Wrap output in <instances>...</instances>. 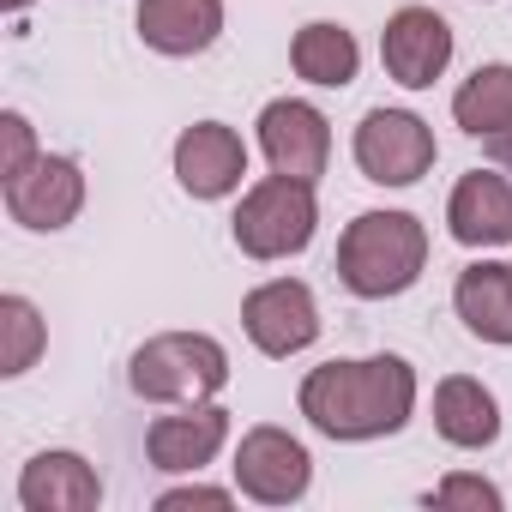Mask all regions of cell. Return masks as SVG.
<instances>
[{"label": "cell", "mask_w": 512, "mask_h": 512, "mask_svg": "<svg viewBox=\"0 0 512 512\" xmlns=\"http://www.w3.org/2000/svg\"><path fill=\"white\" fill-rule=\"evenodd\" d=\"M416 410V368L404 356L326 362L302 380V416L326 440H380L398 434Z\"/></svg>", "instance_id": "6da1fadb"}, {"label": "cell", "mask_w": 512, "mask_h": 512, "mask_svg": "<svg viewBox=\"0 0 512 512\" xmlns=\"http://www.w3.org/2000/svg\"><path fill=\"white\" fill-rule=\"evenodd\" d=\"M428 266V229L410 211H362L338 241V278L362 302L404 296Z\"/></svg>", "instance_id": "7a4b0ae2"}, {"label": "cell", "mask_w": 512, "mask_h": 512, "mask_svg": "<svg viewBox=\"0 0 512 512\" xmlns=\"http://www.w3.org/2000/svg\"><path fill=\"white\" fill-rule=\"evenodd\" d=\"M314 223H320V199H314V181H296V175H266L253 181L229 217L235 229V247L247 260H290L314 241Z\"/></svg>", "instance_id": "3957f363"}, {"label": "cell", "mask_w": 512, "mask_h": 512, "mask_svg": "<svg viewBox=\"0 0 512 512\" xmlns=\"http://www.w3.org/2000/svg\"><path fill=\"white\" fill-rule=\"evenodd\" d=\"M127 380L151 404H205L211 392H223L229 356L205 332H163V338H151V344L133 350Z\"/></svg>", "instance_id": "277c9868"}, {"label": "cell", "mask_w": 512, "mask_h": 512, "mask_svg": "<svg viewBox=\"0 0 512 512\" xmlns=\"http://www.w3.org/2000/svg\"><path fill=\"white\" fill-rule=\"evenodd\" d=\"M356 163L380 187H410L434 169V133L410 109H368L356 127Z\"/></svg>", "instance_id": "5b68a950"}, {"label": "cell", "mask_w": 512, "mask_h": 512, "mask_svg": "<svg viewBox=\"0 0 512 512\" xmlns=\"http://www.w3.org/2000/svg\"><path fill=\"white\" fill-rule=\"evenodd\" d=\"M314 482V458L296 434L284 428H247L235 446V488L260 506H290Z\"/></svg>", "instance_id": "8992f818"}, {"label": "cell", "mask_w": 512, "mask_h": 512, "mask_svg": "<svg viewBox=\"0 0 512 512\" xmlns=\"http://www.w3.org/2000/svg\"><path fill=\"white\" fill-rule=\"evenodd\" d=\"M260 151L272 163V175H296V181H320L332 163V127L314 103L302 97H278L260 109Z\"/></svg>", "instance_id": "52a82bcc"}, {"label": "cell", "mask_w": 512, "mask_h": 512, "mask_svg": "<svg viewBox=\"0 0 512 512\" xmlns=\"http://www.w3.org/2000/svg\"><path fill=\"white\" fill-rule=\"evenodd\" d=\"M241 326L253 338L260 356H296L320 338V308H314V290L296 284V278H272L260 290H247L241 302Z\"/></svg>", "instance_id": "ba28073f"}, {"label": "cell", "mask_w": 512, "mask_h": 512, "mask_svg": "<svg viewBox=\"0 0 512 512\" xmlns=\"http://www.w3.org/2000/svg\"><path fill=\"white\" fill-rule=\"evenodd\" d=\"M380 61L404 91H428L452 67V25L434 7H404L380 31Z\"/></svg>", "instance_id": "9c48e42d"}, {"label": "cell", "mask_w": 512, "mask_h": 512, "mask_svg": "<svg viewBox=\"0 0 512 512\" xmlns=\"http://www.w3.org/2000/svg\"><path fill=\"white\" fill-rule=\"evenodd\" d=\"M79 205H85V175H79L73 157H49L43 151L25 175L7 181V211L25 229H67L79 217Z\"/></svg>", "instance_id": "30bf717a"}, {"label": "cell", "mask_w": 512, "mask_h": 512, "mask_svg": "<svg viewBox=\"0 0 512 512\" xmlns=\"http://www.w3.org/2000/svg\"><path fill=\"white\" fill-rule=\"evenodd\" d=\"M247 175V145L235 127L223 121H199L175 139V181L193 193V199H223L235 193Z\"/></svg>", "instance_id": "8fae6325"}, {"label": "cell", "mask_w": 512, "mask_h": 512, "mask_svg": "<svg viewBox=\"0 0 512 512\" xmlns=\"http://www.w3.org/2000/svg\"><path fill=\"white\" fill-rule=\"evenodd\" d=\"M446 229L458 247H506L512 241V181L494 169H470L446 199Z\"/></svg>", "instance_id": "7c38bea8"}, {"label": "cell", "mask_w": 512, "mask_h": 512, "mask_svg": "<svg viewBox=\"0 0 512 512\" xmlns=\"http://www.w3.org/2000/svg\"><path fill=\"white\" fill-rule=\"evenodd\" d=\"M223 440H229V410L193 404V410H181V416H157V422H151L145 458H151L157 470H169V476H187V470L211 464V458L223 452Z\"/></svg>", "instance_id": "4fadbf2b"}, {"label": "cell", "mask_w": 512, "mask_h": 512, "mask_svg": "<svg viewBox=\"0 0 512 512\" xmlns=\"http://www.w3.org/2000/svg\"><path fill=\"white\" fill-rule=\"evenodd\" d=\"M19 506L25 512H97L103 482L79 452H37L19 476Z\"/></svg>", "instance_id": "5bb4252c"}, {"label": "cell", "mask_w": 512, "mask_h": 512, "mask_svg": "<svg viewBox=\"0 0 512 512\" xmlns=\"http://www.w3.org/2000/svg\"><path fill=\"white\" fill-rule=\"evenodd\" d=\"M217 31H223V0H139V37L169 61L205 55Z\"/></svg>", "instance_id": "9a60e30c"}, {"label": "cell", "mask_w": 512, "mask_h": 512, "mask_svg": "<svg viewBox=\"0 0 512 512\" xmlns=\"http://www.w3.org/2000/svg\"><path fill=\"white\" fill-rule=\"evenodd\" d=\"M452 308L482 344H512V266H500V260L464 266L452 284Z\"/></svg>", "instance_id": "2e32d148"}, {"label": "cell", "mask_w": 512, "mask_h": 512, "mask_svg": "<svg viewBox=\"0 0 512 512\" xmlns=\"http://www.w3.org/2000/svg\"><path fill=\"white\" fill-rule=\"evenodd\" d=\"M434 428H440L446 446H464V452L494 446L500 440V404H494V392L482 380L452 374V380L434 386Z\"/></svg>", "instance_id": "e0dca14e"}, {"label": "cell", "mask_w": 512, "mask_h": 512, "mask_svg": "<svg viewBox=\"0 0 512 512\" xmlns=\"http://www.w3.org/2000/svg\"><path fill=\"white\" fill-rule=\"evenodd\" d=\"M290 67H296V79H308V85L344 91V85L356 79V67H362V49H356V37H350L344 25L320 19V25H302V31H296Z\"/></svg>", "instance_id": "ac0fdd59"}, {"label": "cell", "mask_w": 512, "mask_h": 512, "mask_svg": "<svg viewBox=\"0 0 512 512\" xmlns=\"http://www.w3.org/2000/svg\"><path fill=\"white\" fill-rule=\"evenodd\" d=\"M452 121L470 133V139H500L512 133V61H488L476 67L458 97H452Z\"/></svg>", "instance_id": "d6986e66"}, {"label": "cell", "mask_w": 512, "mask_h": 512, "mask_svg": "<svg viewBox=\"0 0 512 512\" xmlns=\"http://www.w3.org/2000/svg\"><path fill=\"white\" fill-rule=\"evenodd\" d=\"M43 314L25 296H0V374L19 380L37 356H43Z\"/></svg>", "instance_id": "ffe728a7"}, {"label": "cell", "mask_w": 512, "mask_h": 512, "mask_svg": "<svg viewBox=\"0 0 512 512\" xmlns=\"http://www.w3.org/2000/svg\"><path fill=\"white\" fill-rule=\"evenodd\" d=\"M37 157H43V151H37V133H31V121H25L19 109H7V115H0V181L25 175Z\"/></svg>", "instance_id": "44dd1931"}, {"label": "cell", "mask_w": 512, "mask_h": 512, "mask_svg": "<svg viewBox=\"0 0 512 512\" xmlns=\"http://www.w3.org/2000/svg\"><path fill=\"white\" fill-rule=\"evenodd\" d=\"M428 506H440V512H452V506H470V512H500V488H494V482H482V476H446V482L428 494Z\"/></svg>", "instance_id": "7402d4cb"}, {"label": "cell", "mask_w": 512, "mask_h": 512, "mask_svg": "<svg viewBox=\"0 0 512 512\" xmlns=\"http://www.w3.org/2000/svg\"><path fill=\"white\" fill-rule=\"evenodd\" d=\"M187 506L229 512V506H235V494H229V488H199V482H193V488H169V494L157 500V512H187Z\"/></svg>", "instance_id": "603a6c76"}, {"label": "cell", "mask_w": 512, "mask_h": 512, "mask_svg": "<svg viewBox=\"0 0 512 512\" xmlns=\"http://www.w3.org/2000/svg\"><path fill=\"white\" fill-rule=\"evenodd\" d=\"M488 151H494V163L512 175V133H500V139H488Z\"/></svg>", "instance_id": "cb8c5ba5"}, {"label": "cell", "mask_w": 512, "mask_h": 512, "mask_svg": "<svg viewBox=\"0 0 512 512\" xmlns=\"http://www.w3.org/2000/svg\"><path fill=\"white\" fill-rule=\"evenodd\" d=\"M0 7H7V13H25V7H31V0H0Z\"/></svg>", "instance_id": "d4e9b609"}]
</instances>
